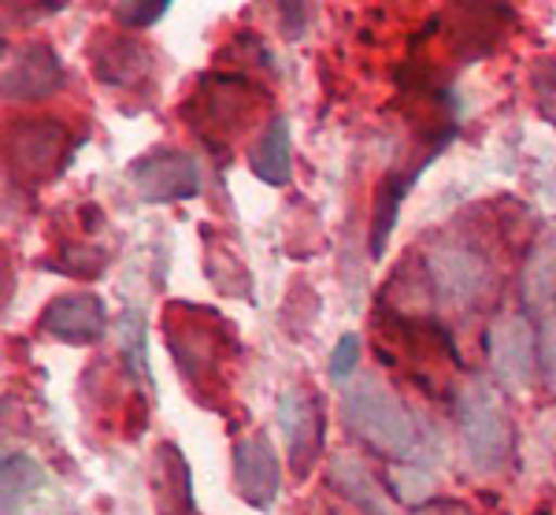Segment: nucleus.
Instances as JSON below:
<instances>
[{
	"mask_svg": "<svg viewBox=\"0 0 556 515\" xmlns=\"http://www.w3.org/2000/svg\"><path fill=\"white\" fill-rule=\"evenodd\" d=\"M345 419L349 427L371 441L386 456H408L416 449V423L408 419L405 404L386 393L379 382H356L345 393Z\"/></svg>",
	"mask_w": 556,
	"mask_h": 515,
	"instance_id": "obj_1",
	"label": "nucleus"
},
{
	"mask_svg": "<svg viewBox=\"0 0 556 515\" xmlns=\"http://www.w3.org/2000/svg\"><path fill=\"white\" fill-rule=\"evenodd\" d=\"M127 178L146 204L190 201L201 193V167L182 149H152L146 156L130 160Z\"/></svg>",
	"mask_w": 556,
	"mask_h": 515,
	"instance_id": "obj_2",
	"label": "nucleus"
},
{
	"mask_svg": "<svg viewBox=\"0 0 556 515\" xmlns=\"http://www.w3.org/2000/svg\"><path fill=\"white\" fill-rule=\"evenodd\" d=\"M75 156V141H71L64 123L52 120H23L8 130V160L30 175L34 183H49Z\"/></svg>",
	"mask_w": 556,
	"mask_h": 515,
	"instance_id": "obj_3",
	"label": "nucleus"
},
{
	"mask_svg": "<svg viewBox=\"0 0 556 515\" xmlns=\"http://www.w3.org/2000/svg\"><path fill=\"white\" fill-rule=\"evenodd\" d=\"M460 427L468 438L471 456L482 467H497L508 456V419L501 404L482 390H464L460 397Z\"/></svg>",
	"mask_w": 556,
	"mask_h": 515,
	"instance_id": "obj_4",
	"label": "nucleus"
},
{
	"mask_svg": "<svg viewBox=\"0 0 556 515\" xmlns=\"http://www.w3.org/2000/svg\"><path fill=\"white\" fill-rule=\"evenodd\" d=\"M235 486L241 501H249L253 508H271L278 486H282V467L278 456L267 441V434H253V438H241L235 445Z\"/></svg>",
	"mask_w": 556,
	"mask_h": 515,
	"instance_id": "obj_5",
	"label": "nucleus"
},
{
	"mask_svg": "<svg viewBox=\"0 0 556 515\" xmlns=\"http://www.w3.org/2000/svg\"><path fill=\"white\" fill-rule=\"evenodd\" d=\"M41 327L67 346H93L108 330L104 301L93 293H64L41 312Z\"/></svg>",
	"mask_w": 556,
	"mask_h": 515,
	"instance_id": "obj_6",
	"label": "nucleus"
},
{
	"mask_svg": "<svg viewBox=\"0 0 556 515\" xmlns=\"http://www.w3.org/2000/svg\"><path fill=\"white\" fill-rule=\"evenodd\" d=\"M64 86V63L45 41L20 49L15 63L4 67V101H41Z\"/></svg>",
	"mask_w": 556,
	"mask_h": 515,
	"instance_id": "obj_7",
	"label": "nucleus"
},
{
	"mask_svg": "<svg viewBox=\"0 0 556 515\" xmlns=\"http://www.w3.org/2000/svg\"><path fill=\"white\" fill-rule=\"evenodd\" d=\"M278 427L286 434V445H290V467L304 478L319 453V409L308 393L290 386L278 397Z\"/></svg>",
	"mask_w": 556,
	"mask_h": 515,
	"instance_id": "obj_8",
	"label": "nucleus"
},
{
	"mask_svg": "<svg viewBox=\"0 0 556 515\" xmlns=\"http://www.w3.org/2000/svg\"><path fill=\"white\" fill-rule=\"evenodd\" d=\"M430 160H419L416 167L408 171H393V175H386L379 189H375V212H371V256H382L386 252V241H390L393 234V223H397V212H401V201L408 197L412 183L419 178V171H424Z\"/></svg>",
	"mask_w": 556,
	"mask_h": 515,
	"instance_id": "obj_9",
	"label": "nucleus"
},
{
	"mask_svg": "<svg viewBox=\"0 0 556 515\" xmlns=\"http://www.w3.org/2000/svg\"><path fill=\"white\" fill-rule=\"evenodd\" d=\"M249 167H253V175L267 186L290 183L293 164H290V120H286V115H275V120L264 126L260 141L249 149Z\"/></svg>",
	"mask_w": 556,
	"mask_h": 515,
	"instance_id": "obj_10",
	"label": "nucleus"
},
{
	"mask_svg": "<svg viewBox=\"0 0 556 515\" xmlns=\"http://www.w3.org/2000/svg\"><path fill=\"white\" fill-rule=\"evenodd\" d=\"M156 482H160V515H190L193 508V478L186 467V456L172 441L156 453Z\"/></svg>",
	"mask_w": 556,
	"mask_h": 515,
	"instance_id": "obj_11",
	"label": "nucleus"
},
{
	"mask_svg": "<svg viewBox=\"0 0 556 515\" xmlns=\"http://www.w3.org/2000/svg\"><path fill=\"white\" fill-rule=\"evenodd\" d=\"M93 71L104 86H115V89L134 86L149 71V49L134 38H112L97 52Z\"/></svg>",
	"mask_w": 556,
	"mask_h": 515,
	"instance_id": "obj_12",
	"label": "nucleus"
},
{
	"mask_svg": "<svg viewBox=\"0 0 556 515\" xmlns=\"http://www.w3.org/2000/svg\"><path fill=\"white\" fill-rule=\"evenodd\" d=\"M45 486V472L38 460H30L26 453L4 456V478H0V490H4V515H12L20 508V501L26 493L41 490Z\"/></svg>",
	"mask_w": 556,
	"mask_h": 515,
	"instance_id": "obj_13",
	"label": "nucleus"
},
{
	"mask_svg": "<svg viewBox=\"0 0 556 515\" xmlns=\"http://www.w3.org/2000/svg\"><path fill=\"white\" fill-rule=\"evenodd\" d=\"M123 356H127V372L134 382L149 386V360H146V327H141V315L127 312L123 315Z\"/></svg>",
	"mask_w": 556,
	"mask_h": 515,
	"instance_id": "obj_14",
	"label": "nucleus"
},
{
	"mask_svg": "<svg viewBox=\"0 0 556 515\" xmlns=\"http://www.w3.org/2000/svg\"><path fill=\"white\" fill-rule=\"evenodd\" d=\"M356 360H361V338H356V334H342L334 346V356H330V367H327L330 378H334V382H345V378L353 375Z\"/></svg>",
	"mask_w": 556,
	"mask_h": 515,
	"instance_id": "obj_15",
	"label": "nucleus"
},
{
	"mask_svg": "<svg viewBox=\"0 0 556 515\" xmlns=\"http://www.w3.org/2000/svg\"><path fill=\"white\" fill-rule=\"evenodd\" d=\"M167 8H172L167 0L164 4H119L115 15H119V23L127 26V30H146V26H152L156 20H164Z\"/></svg>",
	"mask_w": 556,
	"mask_h": 515,
	"instance_id": "obj_16",
	"label": "nucleus"
},
{
	"mask_svg": "<svg viewBox=\"0 0 556 515\" xmlns=\"http://www.w3.org/2000/svg\"><path fill=\"white\" fill-rule=\"evenodd\" d=\"M538 97H542V112L549 115L556 123V67H542V75H538Z\"/></svg>",
	"mask_w": 556,
	"mask_h": 515,
	"instance_id": "obj_17",
	"label": "nucleus"
},
{
	"mask_svg": "<svg viewBox=\"0 0 556 515\" xmlns=\"http://www.w3.org/2000/svg\"><path fill=\"white\" fill-rule=\"evenodd\" d=\"M278 12H282V20H290V38H298V34L304 30V15H308V8H304V4H282Z\"/></svg>",
	"mask_w": 556,
	"mask_h": 515,
	"instance_id": "obj_18",
	"label": "nucleus"
},
{
	"mask_svg": "<svg viewBox=\"0 0 556 515\" xmlns=\"http://www.w3.org/2000/svg\"><path fill=\"white\" fill-rule=\"evenodd\" d=\"M190 515H201V512H190Z\"/></svg>",
	"mask_w": 556,
	"mask_h": 515,
	"instance_id": "obj_19",
	"label": "nucleus"
}]
</instances>
